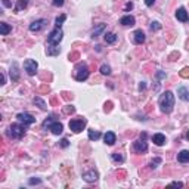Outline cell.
I'll return each mask as SVG.
<instances>
[{"instance_id":"f6af8a7d","label":"cell","mask_w":189,"mask_h":189,"mask_svg":"<svg viewBox=\"0 0 189 189\" xmlns=\"http://www.w3.org/2000/svg\"><path fill=\"white\" fill-rule=\"evenodd\" d=\"M157 77H158V78H164V77H166V74H164V72H158V74H157Z\"/></svg>"},{"instance_id":"d590c367","label":"cell","mask_w":189,"mask_h":189,"mask_svg":"<svg viewBox=\"0 0 189 189\" xmlns=\"http://www.w3.org/2000/svg\"><path fill=\"white\" fill-rule=\"evenodd\" d=\"M28 183H30V185H40V183H41V179H30V180H28Z\"/></svg>"},{"instance_id":"c3c4849f","label":"cell","mask_w":189,"mask_h":189,"mask_svg":"<svg viewBox=\"0 0 189 189\" xmlns=\"http://www.w3.org/2000/svg\"><path fill=\"white\" fill-rule=\"evenodd\" d=\"M185 138H186V139L189 140V130H188V132H186V134H185Z\"/></svg>"},{"instance_id":"7bdbcfd3","label":"cell","mask_w":189,"mask_h":189,"mask_svg":"<svg viewBox=\"0 0 189 189\" xmlns=\"http://www.w3.org/2000/svg\"><path fill=\"white\" fill-rule=\"evenodd\" d=\"M133 9V3H127L126 5V11H132Z\"/></svg>"},{"instance_id":"44dd1931","label":"cell","mask_w":189,"mask_h":189,"mask_svg":"<svg viewBox=\"0 0 189 189\" xmlns=\"http://www.w3.org/2000/svg\"><path fill=\"white\" fill-rule=\"evenodd\" d=\"M28 3H30V0H18V3H17V6H15V12H21L22 9H25L28 6Z\"/></svg>"},{"instance_id":"4fadbf2b","label":"cell","mask_w":189,"mask_h":189,"mask_svg":"<svg viewBox=\"0 0 189 189\" xmlns=\"http://www.w3.org/2000/svg\"><path fill=\"white\" fill-rule=\"evenodd\" d=\"M134 18L132 17V15H124V17L120 19V24H121L123 27H133L134 25Z\"/></svg>"},{"instance_id":"3957f363","label":"cell","mask_w":189,"mask_h":189,"mask_svg":"<svg viewBox=\"0 0 189 189\" xmlns=\"http://www.w3.org/2000/svg\"><path fill=\"white\" fill-rule=\"evenodd\" d=\"M89 68L86 64H78L75 67V71H74V75H75V80L77 81H84L89 78Z\"/></svg>"},{"instance_id":"ba28073f","label":"cell","mask_w":189,"mask_h":189,"mask_svg":"<svg viewBox=\"0 0 189 189\" xmlns=\"http://www.w3.org/2000/svg\"><path fill=\"white\" fill-rule=\"evenodd\" d=\"M133 151L136 154H145L148 151V143L145 142V139H139L133 142Z\"/></svg>"},{"instance_id":"484cf974","label":"cell","mask_w":189,"mask_h":189,"mask_svg":"<svg viewBox=\"0 0 189 189\" xmlns=\"http://www.w3.org/2000/svg\"><path fill=\"white\" fill-rule=\"evenodd\" d=\"M11 77L13 81H17L18 78H19V74H18V68H17V64H13L11 68Z\"/></svg>"},{"instance_id":"5bb4252c","label":"cell","mask_w":189,"mask_h":189,"mask_svg":"<svg viewBox=\"0 0 189 189\" xmlns=\"http://www.w3.org/2000/svg\"><path fill=\"white\" fill-rule=\"evenodd\" d=\"M145 39H146V37H145V33L142 31V30H136V31L133 33V40H134L136 45H142V43L145 41Z\"/></svg>"},{"instance_id":"f1b7e54d","label":"cell","mask_w":189,"mask_h":189,"mask_svg":"<svg viewBox=\"0 0 189 189\" xmlns=\"http://www.w3.org/2000/svg\"><path fill=\"white\" fill-rule=\"evenodd\" d=\"M100 72H102L104 75H109V74H111V67H109V65H102V67H100Z\"/></svg>"},{"instance_id":"9a60e30c","label":"cell","mask_w":189,"mask_h":189,"mask_svg":"<svg viewBox=\"0 0 189 189\" xmlns=\"http://www.w3.org/2000/svg\"><path fill=\"white\" fill-rule=\"evenodd\" d=\"M46 53H47V56H56L61 53V47H58L56 45H49L46 47Z\"/></svg>"},{"instance_id":"2e32d148","label":"cell","mask_w":189,"mask_h":189,"mask_svg":"<svg viewBox=\"0 0 189 189\" xmlns=\"http://www.w3.org/2000/svg\"><path fill=\"white\" fill-rule=\"evenodd\" d=\"M104 140H105V143L106 145H114L115 143V140H117V136H115V133L114 132H106L105 136H104Z\"/></svg>"},{"instance_id":"ee69618b","label":"cell","mask_w":189,"mask_h":189,"mask_svg":"<svg viewBox=\"0 0 189 189\" xmlns=\"http://www.w3.org/2000/svg\"><path fill=\"white\" fill-rule=\"evenodd\" d=\"M139 89H140V90H145V89H146V84H145L143 81H142V83L139 84Z\"/></svg>"},{"instance_id":"1f68e13d","label":"cell","mask_w":189,"mask_h":189,"mask_svg":"<svg viewBox=\"0 0 189 189\" xmlns=\"http://www.w3.org/2000/svg\"><path fill=\"white\" fill-rule=\"evenodd\" d=\"M180 77L183 78H188L189 77V67H185L182 71H180Z\"/></svg>"},{"instance_id":"d6a6232c","label":"cell","mask_w":189,"mask_h":189,"mask_svg":"<svg viewBox=\"0 0 189 189\" xmlns=\"http://www.w3.org/2000/svg\"><path fill=\"white\" fill-rule=\"evenodd\" d=\"M74 111H75V108H74L72 105H67L65 108H64V112H65V114H72Z\"/></svg>"},{"instance_id":"f35d334b","label":"cell","mask_w":189,"mask_h":189,"mask_svg":"<svg viewBox=\"0 0 189 189\" xmlns=\"http://www.w3.org/2000/svg\"><path fill=\"white\" fill-rule=\"evenodd\" d=\"M2 3H3L5 7H12V2H11V0H2Z\"/></svg>"},{"instance_id":"74e56055","label":"cell","mask_w":189,"mask_h":189,"mask_svg":"<svg viewBox=\"0 0 189 189\" xmlns=\"http://www.w3.org/2000/svg\"><path fill=\"white\" fill-rule=\"evenodd\" d=\"M64 2H65V0H53L52 3H53V6H56V7H59V6L64 5Z\"/></svg>"},{"instance_id":"83f0119b","label":"cell","mask_w":189,"mask_h":189,"mask_svg":"<svg viewBox=\"0 0 189 189\" xmlns=\"http://www.w3.org/2000/svg\"><path fill=\"white\" fill-rule=\"evenodd\" d=\"M100 138V133L98 130H89V139L90 140H98Z\"/></svg>"},{"instance_id":"30bf717a","label":"cell","mask_w":189,"mask_h":189,"mask_svg":"<svg viewBox=\"0 0 189 189\" xmlns=\"http://www.w3.org/2000/svg\"><path fill=\"white\" fill-rule=\"evenodd\" d=\"M98 177H99V174H98V172H94V170H89V172H84L83 173V180L89 182V183H93V182H96V180H98Z\"/></svg>"},{"instance_id":"7402d4cb","label":"cell","mask_w":189,"mask_h":189,"mask_svg":"<svg viewBox=\"0 0 189 189\" xmlns=\"http://www.w3.org/2000/svg\"><path fill=\"white\" fill-rule=\"evenodd\" d=\"M11 25L9 24H6V22H0V34L2 36H7V34L11 33Z\"/></svg>"},{"instance_id":"4316f807","label":"cell","mask_w":189,"mask_h":189,"mask_svg":"<svg viewBox=\"0 0 189 189\" xmlns=\"http://www.w3.org/2000/svg\"><path fill=\"white\" fill-rule=\"evenodd\" d=\"M112 160H114L115 162H120V164H123L126 158H124V155H121V154H118V152H114V154H112Z\"/></svg>"},{"instance_id":"52a82bcc","label":"cell","mask_w":189,"mask_h":189,"mask_svg":"<svg viewBox=\"0 0 189 189\" xmlns=\"http://www.w3.org/2000/svg\"><path fill=\"white\" fill-rule=\"evenodd\" d=\"M37 68H39V65H37V62L34 59H27L24 62V70L27 71L28 75H34L37 72Z\"/></svg>"},{"instance_id":"8992f818","label":"cell","mask_w":189,"mask_h":189,"mask_svg":"<svg viewBox=\"0 0 189 189\" xmlns=\"http://www.w3.org/2000/svg\"><path fill=\"white\" fill-rule=\"evenodd\" d=\"M17 118H18V121L22 123L25 127H27V126H31V124L36 123V118H34L31 114H28V112H21V114H18Z\"/></svg>"},{"instance_id":"ab89813d","label":"cell","mask_w":189,"mask_h":189,"mask_svg":"<svg viewBox=\"0 0 189 189\" xmlns=\"http://www.w3.org/2000/svg\"><path fill=\"white\" fill-rule=\"evenodd\" d=\"M111 108H112V102H106V104H105V111L109 112V111H111Z\"/></svg>"},{"instance_id":"7dc6e473","label":"cell","mask_w":189,"mask_h":189,"mask_svg":"<svg viewBox=\"0 0 189 189\" xmlns=\"http://www.w3.org/2000/svg\"><path fill=\"white\" fill-rule=\"evenodd\" d=\"M5 81H6V78H5V74H2V83H0V84H5Z\"/></svg>"},{"instance_id":"6da1fadb","label":"cell","mask_w":189,"mask_h":189,"mask_svg":"<svg viewBox=\"0 0 189 189\" xmlns=\"http://www.w3.org/2000/svg\"><path fill=\"white\" fill-rule=\"evenodd\" d=\"M158 105H160V109H161L164 114H170V112L173 111V108H174V94H173L170 90H166V92L160 96Z\"/></svg>"},{"instance_id":"7a4b0ae2","label":"cell","mask_w":189,"mask_h":189,"mask_svg":"<svg viewBox=\"0 0 189 189\" xmlns=\"http://www.w3.org/2000/svg\"><path fill=\"white\" fill-rule=\"evenodd\" d=\"M24 134H25V126H21V124H11L9 128H7V136L11 139H22Z\"/></svg>"},{"instance_id":"b9f144b4","label":"cell","mask_w":189,"mask_h":189,"mask_svg":"<svg viewBox=\"0 0 189 189\" xmlns=\"http://www.w3.org/2000/svg\"><path fill=\"white\" fill-rule=\"evenodd\" d=\"M154 3H155V0H145V5L146 6H152Z\"/></svg>"},{"instance_id":"277c9868","label":"cell","mask_w":189,"mask_h":189,"mask_svg":"<svg viewBox=\"0 0 189 189\" xmlns=\"http://www.w3.org/2000/svg\"><path fill=\"white\" fill-rule=\"evenodd\" d=\"M86 124H87V121L84 120V118L78 117V118H72V120H70V128H71L74 133H80V132H83V128L86 127Z\"/></svg>"},{"instance_id":"ac0fdd59","label":"cell","mask_w":189,"mask_h":189,"mask_svg":"<svg viewBox=\"0 0 189 189\" xmlns=\"http://www.w3.org/2000/svg\"><path fill=\"white\" fill-rule=\"evenodd\" d=\"M177 94L182 100H189V90L186 87H183V86H180L177 89Z\"/></svg>"},{"instance_id":"8fae6325","label":"cell","mask_w":189,"mask_h":189,"mask_svg":"<svg viewBox=\"0 0 189 189\" xmlns=\"http://www.w3.org/2000/svg\"><path fill=\"white\" fill-rule=\"evenodd\" d=\"M176 18H177V21H180V22L189 21V15H188V12H186V9L185 7H179L177 11H176Z\"/></svg>"},{"instance_id":"8d00e7d4","label":"cell","mask_w":189,"mask_h":189,"mask_svg":"<svg viewBox=\"0 0 189 189\" xmlns=\"http://www.w3.org/2000/svg\"><path fill=\"white\" fill-rule=\"evenodd\" d=\"M68 58H70V61H75V59L78 58V53H77V52H72V53H70Z\"/></svg>"},{"instance_id":"d4e9b609","label":"cell","mask_w":189,"mask_h":189,"mask_svg":"<svg viewBox=\"0 0 189 189\" xmlns=\"http://www.w3.org/2000/svg\"><path fill=\"white\" fill-rule=\"evenodd\" d=\"M34 104L39 106L40 109H43V111H46V109H47V106H46V102H45L43 99H40L39 96H37V98H34Z\"/></svg>"},{"instance_id":"e575fe53","label":"cell","mask_w":189,"mask_h":189,"mask_svg":"<svg viewBox=\"0 0 189 189\" xmlns=\"http://www.w3.org/2000/svg\"><path fill=\"white\" fill-rule=\"evenodd\" d=\"M59 146H61V148H68V146H70V142H68V139H65V138H64V139L59 142Z\"/></svg>"},{"instance_id":"60d3db41","label":"cell","mask_w":189,"mask_h":189,"mask_svg":"<svg viewBox=\"0 0 189 189\" xmlns=\"http://www.w3.org/2000/svg\"><path fill=\"white\" fill-rule=\"evenodd\" d=\"M170 186H176V188H182V186H183V183H182V182H172V183H170Z\"/></svg>"},{"instance_id":"ffe728a7","label":"cell","mask_w":189,"mask_h":189,"mask_svg":"<svg viewBox=\"0 0 189 189\" xmlns=\"http://www.w3.org/2000/svg\"><path fill=\"white\" fill-rule=\"evenodd\" d=\"M104 39H105V41L108 43V45H112V43L117 41V36H115L114 33H105L104 34Z\"/></svg>"},{"instance_id":"e0dca14e","label":"cell","mask_w":189,"mask_h":189,"mask_svg":"<svg viewBox=\"0 0 189 189\" xmlns=\"http://www.w3.org/2000/svg\"><path fill=\"white\" fill-rule=\"evenodd\" d=\"M152 142H154L157 146H162V145L166 143V136L162 133H157L152 136Z\"/></svg>"},{"instance_id":"cb8c5ba5","label":"cell","mask_w":189,"mask_h":189,"mask_svg":"<svg viewBox=\"0 0 189 189\" xmlns=\"http://www.w3.org/2000/svg\"><path fill=\"white\" fill-rule=\"evenodd\" d=\"M104 30H105V24H99V25H98V27L93 30V33H92V37H93V39H96V37H98V36H99V34L102 33Z\"/></svg>"},{"instance_id":"603a6c76","label":"cell","mask_w":189,"mask_h":189,"mask_svg":"<svg viewBox=\"0 0 189 189\" xmlns=\"http://www.w3.org/2000/svg\"><path fill=\"white\" fill-rule=\"evenodd\" d=\"M65 19H67V15L65 13H62V15H59V17L55 19V27L56 28H61L62 27V24L65 22Z\"/></svg>"},{"instance_id":"4dcf8cb0","label":"cell","mask_w":189,"mask_h":189,"mask_svg":"<svg viewBox=\"0 0 189 189\" xmlns=\"http://www.w3.org/2000/svg\"><path fill=\"white\" fill-rule=\"evenodd\" d=\"M151 31H158V30H160V28H161V24H160V22H157V21H155V22H152V24H151Z\"/></svg>"},{"instance_id":"f546056e","label":"cell","mask_w":189,"mask_h":189,"mask_svg":"<svg viewBox=\"0 0 189 189\" xmlns=\"http://www.w3.org/2000/svg\"><path fill=\"white\" fill-rule=\"evenodd\" d=\"M160 162H161V158H160V157H157L155 160H152V161L149 162V167H151V168H155V167L158 166Z\"/></svg>"},{"instance_id":"7c38bea8","label":"cell","mask_w":189,"mask_h":189,"mask_svg":"<svg viewBox=\"0 0 189 189\" xmlns=\"http://www.w3.org/2000/svg\"><path fill=\"white\" fill-rule=\"evenodd\" d=\"M49 130L53 134H61L62 132H64V126H62V123H59V121H53L49 126Z\"/></svg>"},{"instance_id":"836d02e7","label":"cell","mask_w":189,"mask_h":189,"mask_svg":"<svg viewBox=\"0 0 189 189\" xmlns=\"http://www.w3.org/2000/svg\"><path fill=\"white\" fill-rule=\"evenodd\" d=\"M52 118H53V115H50L47 120H45V123H43V127H45V128H49V126L52 124V123H53V120H52Z\"/></svg>"},{"instance_id":"9c48e42d","label":"cell","mask_w":189,"mask_h":189,"mask_svg":"<svg viewBox=\"0 0 189 189\" xmlns=\"http://www.w3.org/2000/svg\"><path fill=\"white\" fill-rule=\"evenodd\" d=\"M46 25H47V21H46V19H37V21H34V22L30 24V31H31V33H37L40 30H43Z\"/></svg>"},{"instance_id":"d6986e66","label":"cell","mask_w":189,"mask_h":189,"mask_svg":"<svg viewBox=\"0 0 189 189\" xmlns=\"http://www.w3.org/2000/svg\"><path fill=\"white\" fill-rule=\"evenodd\" d=\"M177 161L179 162H189V151L183 149L177 154Z\"/></svg>"},{"instance_id":"bcb514c9","label":"cell","mask_w":189,"mask_h":189,"mask_svg":"<svg viewBox=\"0 0 189 189\" xmlns=\"http://www.w3.org/2000/svg\"><path fill=\"white\" fill-rule=\"evenodd\" d=\"M64 94V98H65V99H70V98H72V94H70V93H62Z\"/></svg>"},{"instance_id":"5b68a950","label":"cell","mask_w":189,"mask_h":189,"mask_svg":"<svg viewBox=\"0 0 189 189\" xmlns=\"http://www.w3.org/2000/svg\"><path fill=\"white\" fill-rule=\"evenodd\" d=\"M64 37V33H62L61 28H55L52 33L47 36V43L49 45H59V41Z\"/></svg>"}]
</instances>
